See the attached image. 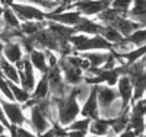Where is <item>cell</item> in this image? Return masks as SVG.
I'll use <instances>...</instances> for the list:
<instances>
[{
	"label": "cell",
	"instance_id": "cell-37",
	"mask_svg": "<svg viewBox=\"0 0 146 137\" xmlns=\"http://www.w3.org/2000/svg\"><path fill=\"white\" fill-rule=\"evenodd\" d=\"M0 137H7V136H6L5 133H2V134H0Z\"/></svg>",
	"mask_w": 146,
	"mask_h": 137
},
{
	"label": "cell",
	"instance_id": "cell-18",
	"mask_svg": "<svg viewBox=\"0 0 146 137\" xmlns=\"http://www.w3.org/2000/svg\"><path fill=\"white\" fill-rule=\"evenodd\" d=\"M102 38H105L110 44H115V42H120L121 40L124 38L123 35H121L114 26H111V25H104V28L100 34Z\"/></svg>",
	"mask_w": 146,
	"mask_h": 137
},
{
	"label": "cell",
	"instance_id": "cell-4",
	"mask_svg": "<svg viewBox=\"0 0 146 137\" xmlns=\"http://www.w3.org/2000/svg\"><path fill=\"white\" fill-rule=\"evenodd\" d=\"M57 66L60 67V70H62L63 79H64L66 83L75 86V85H79V83L83 82V74H82L83 71H82L79 67H73V66H70L67 61H66L64 57H62V60H58Z\"/></svg>",
	"mask_w": 146,
	"mask_h": 137
},
{
	"label": "cell",
	"instance_id": "cell-9",
	"mask_svg": "<svg viewBox=\"0 0 146 137\" xmlns=\"http://www.w3.org/2000/svg\"><path fill=\"white\" fill-rule=\"evenodd\" d=\"M29 109H31V111H29V120H28V121H31L29 126H31L36 133H38V134L51 127L50 121L47 120V117L38 109V107H36V105L31 107Z\"/></svg>",
	"mask_w": 146,
	"mask_h": 137
},
{
	"label": "cell",
	"instance_id": "cell-11",
	"mask_svg": "<svg viewBox=\"0 0 146 137\" xmlns=\"http://www.w3.org/2000/svg\"><path fill=\"white\" fill-rule=\"evenodd\" d=\"M2 56L9 61V63H16L18 60L22 58L23 50H22V47H21L19 42H16V41H9V42H6L5 47H3V54H2Z\"/></svg>",
	"mask_w": 146,
	"mask_h": 137
},
{
	"label": "cell",
	"instance_id": "cell-3",
	"mask_svg": "<svg viewBox=\"0 0 146 137\" xmlns=\"http://www.w3.org/2000/svg\"><path fill=\"white\" fill-rule=\"evenodd\" d=\"M0 105L5 113L6 120L10 121V124L13 126H23L25 124V114H23V108L19 104L15 102H9V101H2L0 99Z\"/></svg>",
	"mask_w": 146,
	"mask_h": 137
},
{
	"label": "cell",
	"instance_id": "cell-24",
	"mask_svg": "<svg viewBox=\"0 0 146 137\" xmlns=\"http://www.w3.org/2000/svg\"><path fill=\"white\" fill-rule=\"evenodd\" d=\"M124 38H126L130 44H133L135 47H142V45H145L146 32H145V29H143V28H137V29L133 31L130 35L124 36Z\"/></svg>",
	"mask_w": 146,
	"mask_h": 137
},
{
	"label": "cell",
	"instance_id": "cell-6",
	"mask_svg": "<svg viewBox=\"0 0 146 137\" xmlns=\"http://www.w3.org/2000/svg\"><path fill=\"white\" fill-rule=\"evenodd\" d=\"M117 98H118V93H117V91L113 88V86L96 85V101H98L100 113L104 111V109H107Z\"/></svg>",
	"mask_w": 146,
	"mask_h": 137
},
{
	"label": "cell",
	"instance_id": "cell-28",
	"mask_svg": "<svg viewBox=\"0 0 146 137\" xmlns=\"http://www.w3.org/2000/svg\"><path fill=\"white\" fill-rule=\"evenodd\" d=\"M16 137H36V136L32 134L29 130L22 128V127L19 126V127H16Z\"/></svg>",
	"mask_w": 146,
	"mask_h": 137
},
{
	"label": "cell",
	"instance_id": "cell-31",
	"mask_svg": "<svg viewBox=\"0 0 146 137\" xmlns=\"http://www.w3.org/2000/svg\"><path fill=\"white\" fill-rule=\"evenodd\" d=\"M136 136H137V134L133 131L131 128H126L124 131L120 133V137H136Z\"/></svg>",
	"mask_w": 146,
	"mask_h": 137
},
{
	"label": "cell",
	"instance_id": "cell-35",
	"mask_svg": "<svg viewBox=\"0 0 146 137\" xmlns=\"http://www.w3.org/2000/svg\"><path fill=\"white\" fill-rule=\"evenodd\" d=\"M2 13H3V7L0 6V23H2Z\"/></svg>",
	"mask_w": 146,
	"mask_h": 137
},
{
	"label": "cell",
	"instance_id": "cell-5",
	"mask_svg": "<svg viewBox=\"0 0 146 137\" xmlns=\"http://www.w3.org/2000/svg\"><path fill=\"white\" fill-rule=\"evenodd\" d=\"M80 18H82L80 12L76 10V9H73V10L67 9V10H63V12H57V13H47L45 15V19L66 25V26H75Z\"/></svg>",
	"mask_w": 146,
	"mask_h": 137
},
{
	"label": "cell",
	"instance_id": "cell-2",
	"mask_svg": "<svg viewBox=\"0 0 146 137\" xmlns=\"http://www.w3.org/2000/svg\"><path fill=\"white\" fill-rule=\"evenodd\" d=\"M110 5L111 0H79L73 6L83 16H96L102 10L110 7Z\"/></svg>",
	"mask_w": 146,
	"mask_h": 137
},
{
	"label": "cell",
	"instance_id": "cell-14",
	"mask_svg": "<svg viewBox=\"0 0 146 137\" xmlns=\"http://www.w3.org/2000/svg\"><path fill=\"white\" fill-rule=\"evenodd\" d=\"M88 130H91V133L94 136H107L110 133V120L107 118H95V120H91V124Z\"/></svg>",
	"mask_w": 146,
	"mask_h": 137
},
{
	"label": "cell",
	"instance_id": "cell-32",
	"mask_svg": "<svg viewBox=\"0 0 146 137\" xmlns=\"http://www.w3.org/2000/svg\"><path fill=\"white\" fill-rule=\"evenodd\" d=\"M0 122H2V124H5V126H6V128L9 127V122L6 121V117H5V113H3V109H2V105H0Z\"/></svg>",
	"mask_w": 146,
	"mask_h": 137
},
{
	"label": "cell",
	"instance_id": "cell-41",
	"mask_svg": "<svg viewBox=\"0 0 146 137\" xmlns=\"http://www.w3.org/2000/svg\"><path fill=\"white\" fill-rule=\"evenodd\" d=\"M0 99H2V96H0Z\"/></svg>",
	"mask_w": 146,
	"mask_h": 137
},
{
	"label": "cell",
	"instance_id": "cell-17",
	"mask_svg": "<svg viewBox=\"0 0 146 137\" xmlns=\"http://www.w3.org/2000/svg\"><path fill=\"white\" fill-rule=\"evenodd\" d=\"M2 23L5 26H9V28H19L21 25V21L18 19L16 13L12 10L10 6H6L3 7V13H2Z\"/></svg>",
	"mask_w": 146,
	"mask_h": 137
},
{
	"label": "cell",
	"instance_id": "cell-22",
	"mask_svg": "<svg viewBox=\"0 0 146 137\" xmlns=\"http://www.w3.org/2000/svg\"><path fill=\"white\" fill-rule=\"evenodd\" d=\"M118 56L127 61V63H126L127 66H130V64L135 63V61H137L140 57L145 56V45H142V47H135L133 50H130V51H127V53H124V54H118Z\"/></svg>",
	"mask_w": 146,
	"mask_h": 137
},
{
	"label": "cell",
	"instance_id": "cell-36",
	"mask_svg": "<svg viewBox=\"0 0 146 137\" xmlns=\"http://www.w3.org/2000/svg\"><path fill=\"white\" fill-rule=\"evenodd\" d=\"M54 2H57V3H63L64 0H54Z\"/></svg>",
	"mask_w": 146,
	"mask_h": 137
},
{
	"label": "cell",
	"instance_id": "cell-8",
	"mask_svg": "<svg viewBox=\"0 0 146 137\" xmlns=\"http://www.w3.org/2000/svg\"><path fill=\"white\" fill-rule=\"evenodd\" d=\"M102 28H104L102 23H100L98 21H92L88 16H82L79 19V22L73 26L75 32H80L85 35H98V34H101Z\"/></svg>",
	"mask_w": 146,
	"mask_h": 137
},
{
	"label": "cell",
	"instance_id": "cell-39",
	"mask_svg": "<svg viewBox=\"0 0 146 137\" xmlns=\"http://www.w3.org/2000/svg\"><path fill=\"white\" fill-rule=\"evenodd\" d=\"M86 137H100V136H94V134H92V136H86Z\"/></svg>",
	"mask_w": 146,
	"mask_h": 137
},
{
	"label": "cell",
	"instance_id": "cell-27",
	"mask_svg": "<svg viewBox=\"0 0 146 137\" xmlns=\"http://www.w3.org/2000/svg\"><path fill=\"white\" fill-rule=\"evenodd\" d=\"M44 54H45V60H47V66H48V69H50V67H54V66H57V63H58V58L56 57V54H54L53 51H50V50H47V51H44Z\"/></svg>",
	"mask_w": 146,
	"mask_h": 137
},
{
	"label": "cell",
	"instance_id": "cell-23",
	"mask_svg": "<svg viewBox=\"0 0 146 137\" xmlns=\"http://www.w3.org/2000/svg\"><path fill=\"white\" fill-rule=\"evenodd\" d=\"M111 45L113 44H110L100 34L89 36V51L91 50H111Z\"/></svg>",
	"mask_w": 146,
	"mask_h": 137
},
{
	"label": "cell",
	"instance_id": "cell-19",
	"mask_svg": "<svg viewBox=\"0 0 146 137\" xmlns=\"http://www.w3.org/2000/svg\"><path fill=\"white\" fill-rule=\"evenodd\" d=\"M7 85H9V88H10V91H12V95H13V98L16 99L19 104H25L28 99L31 98L29 92L25 91L23 88H19V85L10 82V80H7Z\"/></svg>",
	"mask_w": 146,
	"mask_h": 137
},
{
	"label": "cell",
	"instance_id": "cell-25",
	"mask_svg": "<svg viewBox=\"0 0 146 137\" xmlns=\"http://www.w3.org/2000/svg\"><path fill=\"white\" fill-rule=\"evenodd\" d=\"M89 124H91V118H86V117H83V118H75L66 128H69V130H83V131H88Z\"/></svg>",
	"mask_w": 146,
	"mask_h": 137
},
{
	"label": "cell",
	"instance_id": "cell-34",
	"mask_svg": "<svg viewBox=\"0 0 146 137\" xmlns=\"http://www.w3.org/2000/svg\"><path fill=\"white\" fill-rule=\"evenodd\" d=\"M6 131V126H5V124H2V122H0V134H2V133H5Z\"/></svg>",
	"mask_w": 146,
	"mask_h": 137
},
{
	"label": "cell",
	"instance_id": "cell-15",
	"mask_svg": "<svg viewBox=\"0 0 146 137\" xmlns=\"http://www.w3.org/2000/svg\"><path fill=\"white\" fill-rule=\"evenodd\" d=\"M108 56H110V53L95 51V50H91V53L89 51H83V54H82V57L86 58L92 67H102L104 63H105V60L108 58Z\"/></svg>",
	"mask_w": 146,
	"mask_h": 137
},
{
	"label": "cell",
	"instance_id": "cell-13",
	"mask_svg": "<svg viewBox=\"0 0 146 137\" xmlns=\"http://www.w3.org/2000/svg\"><path fill=\"white\" fill-rule=\"evenodd\" d=\"M0 70H2L3 76H5L7 80L19 85V73H18L16 67L12 64V63H9V61H7L3 56H0Z\"/></svg>",
	"mask_w": 146,
	"mask_h": 137
},
{
	"label": "cell",
	"instance_id": "cell-38",
	"mask_svg": "<svg viewBox=\"0 0 146 137\" xmlns=\"http://www.w3.org/2000/svg\"><path fill=\"white\" fill-rule=\"evenodd\" d=\"M136 137H145V136H143V133H142V134H137Z\"/></svg>",
	"mask_w": 146,
	"mask_h": 137
},
{
	"label": "cell",
	"instance_id": "cell-10",
	"mask_svg": "<svg viewBox=\"0 0 146 137\" xmlns=\"http://www.w3.org/2000/svg\"><path fill=\"white\" fill-rule=\"evenodd\" d=\"M117 93H118V98L121 99L124 107H129L130 105V99H131V92H133V85L129 79L127 74H121L117 80Z\"/></svg>",
	"mask_w": 146,
	"mask_h": 137
},
{
	"label": "cell",
	"instance_id": "cell-26",
	"mask_svg": "<svg viewBox=\"0 0 146 137\" xmlns=\"http://www.w3.org/2000/svg\"><path fill=\"white\" fill-rule=\"evenodd\" d=\"M131 3H133V0H111V6L113 9L118 10L120 13H127L129 9L131 7Z\"/></svg>",
	"mask_w": 146,
	"mask_h": 137
},
{
	"label": "cell",
	"instance_id": "cell-30",
	"mask_svg": "<svg viewBox=\"0 0 146 137\" xmlns=\"http://www.w3.org/2000/svg\"><path fill=\"white\" fill-rule=\"evenodd\" d=\"M36 137H56V130H54V127H50V128H47L45 131L40 133Z\"/></svg>",
	"mask_w": 146,
	"mask_h": 137
},
{
	"label": "cell",
	"instance_id": "cell-33",
	"mask_svg": "<svg viewBox=\"0 0 146 137\" xmlns=\"http://www.w3.org/2000/svg\"><path fill=\"white\" fill-rule=\"evenodd\" d=\"M3 2V5H6V6H10L12 3H15V0H2Z\"/></svg>",
	"mask_w": 146,
	"mask_h": 137
},
{
	"label": "cell",
	"instance_id": "cell-7",
	"mask_svg": "<svg viewBox=\"0 0 146 137\" xmlns=\"http://www.w3.org/2000/svg\"><path fill=\"white\" fill-rule=\"evenodd\" d=\"M82 117H86L91 120H95L100 117V108H98V101H96V85H94L91 88V92L88 95V98L85 99L83 107L80 108Z\"/></svg>",
	"mask_w": 146,
	"mask_h": 137
},
{
	"label": "cell",
	"instance_id": "cell-29",
	"mask_svg": "<svg viewBox=\"0 0 146 137\" xmlns=\"http://www.w3.org/2000/svg\"><path fill=\"white\" fill-rule=\"evenodd\" d=\"M66 137H86V131H83V130H69V133H66Z\"/></svg>",
	"mask_w": 146,
	"mask_h": 137
},
{
	"label": "cell",
	"instance_id": "cell-12",
	"mask_svg": "<svg viewBox=\"0 0 146 137\" xmlns=\"http://www.w3.org/2000/svg\"><path fill=\"white\" fill-rule=\"evenodd\" d=\"M28 58L31 61L32 67H35L40 73L45 74L48 71V66H47V60H45L44 51H41V50H38V48H34L28 53Z\"/></svg>",
	"mask_w": 146,
	"mask_h": 137
},
{
	"label": "cell",
	"instance_id": "cell-20",
	"mask_svg": "<svg viewBox=\"0 0 146 137\" xmlns=\"http://www.w3.org/2000/svg\"><path fill=\"white\" fill-rule=\"evenodd\" d=\"M50 93V86H48V80H47V76H44L40 79V82L35 85L34 88V98L35 99H44L48 96Z\"/></svg>",
	"mask_w": 146,
	"mask_h": 137
},
{
	"label": "cell",
	"instance_id": "cell-1",
	"mask_svg": "<svg viewBox=\"0 0 146 137\" xmlns=\"http://www.w3.org/2000/svg\"><path fill=\"white\" fill-rule=\"evenodd\" d=\"M10 7L16 13V16L21 22H23V21H44L45 15H47L42 9H40L35 5L15 2V3L10 5Z\"/></svg>",
	"mask_w": 146,
	"mask_h": 137
},
{
	"label": "cell",
	"instance_id": "cell-40",
	"mask_svg": "<svg viewBox=\"0 0 146 137\" xmlns=\"http://www.w3.org/2000/svg\"><path fill=\"white\" fill-rule=\"evenodd\" d=\"M60 137H66V136H60Z\"/></svg>",
	"mask_w": 146,
	"mask_h": 137
},
{
	"label": "cell",
	"instance_id": "cell-16",
	"mask_svg": "<svg viewBox=\"0 0 146 137\" xmlns=\"http://www.w3.org/2000/svg\"><path fill=\"white\" fill-rule=\"evenodd\" d=\"M42 28H45V19L44 21H23L19 25V31L22 35H34Z\"/></svg>",
	"mask_w": 146,
	"mask_h": 137
},
{
	"label": "cell",
	"instance_id": "cell-21",
	"mask_svg": "<svg viewBox=\"0 0 146 137\" xmlns=\"http://www.w3.org/2000/svg\"><path fill=\"white\" fill-rule=\"evenodd\" d=\"M127 128H131L136 134H142L143 130H145V118H143V115H137V114L129 115Z\"/></svg>",
	"mask_w": 146,
	"mask_h": 137
}]
</instances>
